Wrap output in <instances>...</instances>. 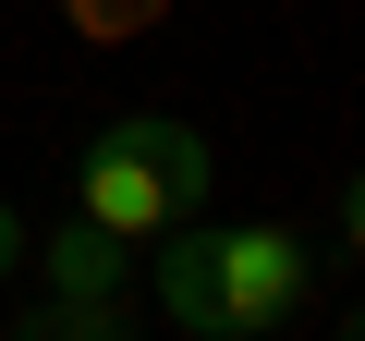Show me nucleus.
I'll use <instances>...</instances> for the list:
<instances>
[{"label":"nucleus","mask_w":365,"mask_h":341,"mask_svg":"<svg viewBox=\"0 0 365 341\" xmlns=\"http://www.w3.org/2000/svg\"><path fill=\"white\" fill-rule=\"evenodd\" d=\"M146 268H158V317L195 329V341H280V329L317 305V256H304V232H280V220H244V232L182 220V232H158Z\"/></svg>","instance_id":"f257e3e1"},{"label":"nucleus","mask_w":365,"mask_h":341,"mask_svg":"<svg viewBox=\"0 0 365 341\" xmlns=\"http://www.w3.org/2000/svg\"><path fill=\"white\" fill-rule=\"evenodd\" d=\"M207 183H220V158L195 122H158V110H122L98 122V146L73 158V220L110 232V244H158L182 220H207Z\"/></svg>","instance_id":"f03ea898"},{"label":"nucleus","mask_w":365,"mask_h":341,"mask_svg":"<svg viewBox=\"0 0 365 341\" xmlns=\"http://www.w3.org/2000/svg\"><path fill=\"white\" fill-rule=\"evenodd\" d=\"M25 268H49V292H122V268H134V244H110V232H86V220H61L49 244H25Z\"/></svg>","instance_id":"7ed1b4c3"},{"label":"nucleus","mask_w":365,"mask_h":341,"mask_svg":"<svg viewBox=\"0 0 365 341\" xmlns=\"http://www.w3.org/2000/svg\"><path fill=\"white\" fill-rule=\"evenodd\" d=\"M13 341H134V317H122V292H49Z\"/></svg>","instance_id":"20e7f679"},{"label":"nucleus","mask_w":365,"mask_h":341,"mask_svg":"<svg viewBox=\"0 0 365 341\" xmlns=\"http://www.w3.org/2000/svg\"><path fill=\"white\" fill-rule=\"evenodd\" d=\"M61 13L86 25V37H134V25H158L170 0H61Z\"/></svg>","instance_id":"39448f33"},{"label":"nucleus","mask_w":365,"mask_h":341,"mask_svg":"<svg viewBox=\"0 0 365 341\" xmlns=\"http://www.w3.org/2000/svg\"><path fill=\"white\" fill-rule=\"evenodd\" d=\"M25 244H37V232H25V208H13V195H0V280H13V268H25Z\"/></svg>","instance_id":"423d86ee"}]
</instances>
